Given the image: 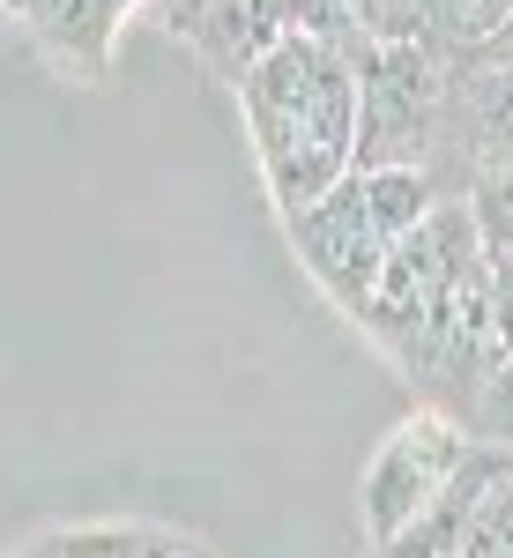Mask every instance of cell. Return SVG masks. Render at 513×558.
<instances>
[{"instance_id": "8fae6325", "label": "cell", "mask_w": 513, "mask_h": 558, "mask_svg": "<svg viewBox=\"0 0 513 558\" xmlns=\"http://www.w3.org/2000/svg\"><path fill=\"white\" fill-rule=\"evenodd\" d=\"M462 209H469L476 239H484V254H513V165H499V172L469 179Z\"/></svg>"}, {"instance_id": "7a4b0ae2", "label": "cell", "mask_w": 513, "mask_h": 558, "mask_svg": "<svg viewBox=\"0 0 513 558\" xmlns=\"http://www.w3.org/2000/svg\"><path fill=\"white\" fill-rule=\"evenodd\" d=\"M357 68V172L380 165H425L439 149V120H447V52L431 31H402V38H357L350 45Z\"/></svg>"}, {"instance_id": "3957f363", "label": "cell", "mask_w": 513, "mask_h": 558, "mask_svg": "<svg viewBox=\"0 0 513 558\" xmlns=\"http://www.w3.org/2000/svg\"><path fill=\"white\" fill-rule=\"evenodd\" d=\"M476 254H484V239H476L462 194H454V202H439L417 231L387 239L380 276H372V291H365V305H357L365 336H372L394 365H410V357L425 350L431 320H439L447 283H454V276H462V260H476Z\"/></svg>"}, {"instance_id": "7c38bea8", "label": "cell", "mask_w": 513, "mask_h": 558, "mask_svg": "<svg viewBox=\"0 0 513 558\" xmlns=\"http://www.w3.org/2000/svg\"><path fill=\"white\" fill-rule=\"evenodd\" d=\"M425 15H431L439 38H454L462 52H484V45L506 31L513 0H425Z\"/></svg>"}, {"instance_id": "5b68a950", "label": "cell", "mask_w": 513, "mask_h": 558, "mask_svg": "<svg viewBox=\"0 0 513 558\" xmlns=\"http://www.w3.org/2000/svg\"><path fill=\"white\" fill-rule=\"evenodd\" d=\"M283 223H291V246H298L305 276H313V283H320V291L357 320V305H365L372 276H380V254H387V239L372 231V209H365L357 172L342 179V186H328L313 209L283 216Z\"/></svg>"}, {"instance_id": "30bf717a", "label": "cell", "mask_w": 513, "mask_h": 558, "mask_svg": "<svg viewBox=\"0 0 513 558\" xmlns=\"http://www.w3.org/2000/svg\"><path fill=\"white\" fill-rule=\"evenodd\" d=\"M365 186V209H372V231L380 239H402V231H417L439 202H454L431 165H380V172H357Z\"/></svg>"}, {"instance_id": "9c48e42d", "label": "cell", "mask_w": 513, "mask_h": 558, "mask_svg": "<svg viewBox=\"0 0 513 558\" xmlns=\"http://www.w3.org/2000/svg\"><path fill=\"white\" fill-rule=\"evenodd\" d=\"M127 8L134 0H30V23H38V38H45L52 60L97 75V68L112 60V38H120V23H127Z\"/></svg>"}, {"instance_id": "277c9868", "label": "cell", "mask_w": 513, "mask_h": 558, "mask_svg": "<svg viewBox=\"0 0 513 558\" xmlns=\"http://www.w3.org/2000/svg\"><path fill=\"white\" fill-rule=\"evenodd\" d=\"M469 462V439L454 417H439V410H417L410 425H394L380 439V454L365 462L357 476V521H365V536H372V551L394 544L410 521L425 514L431 499L454 484V470Z\"/></svg>"}, {"instance_id": "ac0fdd59", "label": "cell", "mask_w": 513, "mask_h": 558, "mask_svg": "<svg viewBox=\"0 0 513 558\" xmlns=\"http://www.w3.org/2000/svg\"><path fill=\"white\" fill-rule=\"evenodd\" d=\"M171 558H194V551H171Z\"/></svg>"}, {"instance_id": "e0dca14e", "label": "cell", "mask_w": 513, "mask_h": 558, "mask_svg": "<svg viewBox=\"0 0 513 558\" xmlns=\"http://www.w3.org/2000/svg\"><path fill=\"white\" fill-rule=\"evenodd\" d=\"M30 558H60V544H52V551H30Z\"/></svg>"}, {"instance_id": "ba28073f", "label": "cell", "mask_w": 513, "mask_h": 558, "mask_svg": "<svg viewBox=\"0 0 513 558\" xmlns=\"http://www.w3.org/2000/svg\"><path fill=\"white\" fill-rule=\"evenodd\" d=\"M194 38L216 52V68L239 83L246 68H260L276 45L291 38V15H283V0H201V23H194Z\"/></svg>"}, {"instance_id": "8992f818", "label": "cell", "mask_w": 513, "mask_h": 558, "mask_svg": "<svg viewBox=\"0 0 513 558\" xmlns=\"http://www.w3.org/2000/svg\"><path fill=\"white\" fill-rule=\"evenodd\" d=\"M439 142L462 157V172L484 179L513 165V68H491V60H469L454 68L447 83V120H439Z\"/></svg>"}, {"instance_id": "9a60e30c", "label": "cell", "mask_w": 513, "mask_h": 558, "mask_svg": "<svg viewBox=\"0 0 513 558\" xmlns=\"http://www.w3.org/2000/svg\"><path fill=\"white\" fill-rule=\"evenodd\" d=\"M484 387H491V417H499V432H513V357H506V365H491V380H484Z\"/></svg>"}, {"instance_id": "6da1fadb", "label": "cell", "mask_w": 513, "mask_h": 558, "mask_svg": "<svg viewBox=\"0 0 513 558\" xmlns=\"http://www.w3.org/2000/svg\"><path fill=\"white\" fill-rule=\"evenodd\" d=\"M239 112H246L260 179H268L283 216L313 209L328 186H342L357 172V68H350V45H320L291 31L260 68L239 75Z\"/></svg>"}, {"instance_id": "2e32d148", "label": "cell", "mask_w": 513, "mask_h": 558, "mask_svg": "<svg viewBox=\"0 0 513 558\" xmlns=\"http://www.w3.org/2000/svg\"><path fill=\"white\" fill-rule=\"evenodd\" d=\"M476 60H491V68H513V15H506V31H499V38L484 45V52H476Z\"/></svg>"}, {"instance_id": "5bb4252c", "label": "cell", "mask_w": 513, "mask_h": 558, "mask_svg": "<svg viewBox=\"0 0 513 558\" xmlns=\"http://www.w3.org/2000/svg\"><path fill=\"white\" fill-rule=\"evenodd\" d=\"M513 357V254H491V365Z\"/></svg>"}, {"instance_id": "4fadbf2b", "label": "cell", "mask_w": 513, "mask_h": 558, "mask_svg": "<svg viewBox=\"0 0 513 558\" xmlns=\"http://www.w3.org/2000/svg\"><path fill=\"white\" fill-rule=\"evenodd\" d=\"M179 544L164 536H142V529H75L60 536V558H171Z\"/></svg>"}, {"instance_id": "52a82bcc", "label": "cell", "mask_w": 513, "mask_h": 558, "mask_svg": "<svg viewBox=\"0 0 513 558\" xmlns=\"http://www.w3.org/2000/svg\"><path fill=\"white\" fill-rule=\"evenodd\" d=\"M513 476V454L499 447V454H484V447H469V462L454 470V484L431 499L425 514L410 521L394 544H380V558H462V544H469L476 514L491 507V492Z\"/></svg>"}]
</instances>
